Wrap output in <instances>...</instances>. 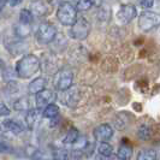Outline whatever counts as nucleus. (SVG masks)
I'll list each match as a JSON object with an SVG mask.
<instances>
[{"mask_svg": "<svg viewBox=\"0 0 160 160\" xmlns=\"http://www.w3.org/2000/svg\"><path fill=\"white\" fill-rule=\"evenodd\" d=\"M40 70V60L34 54H25L16 63V73L21 78H30Z\"/></svg>", "mask_w": 160, "mask_h": 160, "instance_id": "nucleus-1", "label": "nucleus"}, {"mask_svg": "<svg viewBox=\"0 0 160 160\" xmlns=\"http://www.w3.org/2000/svg\"><path fill=\"white\" fill-rule=\"evenodd\" d=\"M57 19L65 27H71L77 19V8L71 2L64 1L57 10Z\"/></svg>", "mask_w": 160, "mask_h": 160, "instance_id": "nucleus-2", "label": "nucleus"}, {"mask_svg": "<svg viewBox=\"0 0 160 160\" xmlns=\"http://www.w3.org/2000/svg\"><path fill=\"white\" fill-rule=\"evenodd\" d=\"M137 23L142 32H151L160 25V13L154 11H143L138 17Z\"/></svg>", "mask_w": 160, "mask_h": 160, "instance_id": "nucleus-3", "label": "nucleus"}, {"mask_svg": "<svg viewBox=\"0 0 160 160\" xmlns=\"http://www.w3.org/2000/svg\"><path fill=\"white\" fill-rule=\"evenodd\" d=\"M57 35H58V34H57L56 27L52 23H48V22L41 23L40 25L38 27L36 32H35L36 41L42 43V45H48V43L53 42Z\"/></svg>", "mask_w": 160, "mask_h": 160, "instance_id": "nucleus-4", "label": "nucleus"}, {"mask_svg": "<svg viewBox=\"0 0 160 160\" xmlns=\"http://www.w3.org/2000/svg\"><path fill=\"white\" fill-rule=\"evenodd\" d=\"M90 32V23L84 17H77L76 22L71 25L70 36L75 40H84Z\"/></svg>", "mask_w": 160, "mask_h": 160, "instance_id": "nucleus-5", "label": "nucleus"}, {"mask_svg": "<svg viewBox=\"0 0 160 160\" xmlns=\"http://www.w3.org/2000/svg\"><path fill=\"white\" fill-rule=\"evenodd\" d=\"M136 16H137L136 8L132 4H125V5H122L119 8L117 15H116V19L120 24H128Z\"/></svg>", "mask_w": 160, "mask_h": 160, "instance_id": "nucleus-6", "label": "nucleus"}, {"mask_svg": "<svg viewBox=\"0 0 160 160\" xmlns=\"http://www.w3.org/2000/svg\"><path fill=\"white\" fill-rule=\"evenodd\" d=\"M72 82H73V73L70 70H63V71L58 72V75L56 76L54 86L58 90L65 92L71 88Z\"/></svg>", "mask_w": 160, "mask_h": 160, "instance_id": "nucleus-7", "label": "nucleus"}, {"mask_svg": "<svg viewBox=\"0 0 160 160\" xmlns=\"http://www.w3.org/2000/svg\"><path fill=\"white\" fill-rule=\"evenodd\" d=\"M113 128L108 124V123H104V124H100L98 125L94 131H93V135L96 141H100V142H106L108 141L111 137L113 136Z\"/></svg>", "mask_w": 160, "mask_h": 160, "instance_id": "nucleus-8", "label": "nucleus"}, {"mask_svg": "<svg viewBox=\"0 0 160 160\" xmlns=\"http://www.w3.org/2000/svg\"><path fill=\"white\" fill-rule=\"evenodd\" d=\"M54 98H56V94L49 89H43L42 92L38 93L36 94V100H35L38 108L43 110L48 104H51L54 100Z\"/></svg>", "mask_w": 160, "mask_h": 160, "instance_id": "nucleus-9", "label": "nucleus"}, {"mask_svg": "<svg viewBox=\"0 0 160 160\" xmlns=\"http://www.w3.org/2000/svg\"><path fill=\"white\" fill-rule=\"evenodd\" d=\"M29 10L32 11V13L34 16L42 17L45 16V15H47L48 6L47 4L45 1H42V0H35V1H32V4H30Z\"/></svg>", "mask_w": 160, "mask_h": 160, "instance_id": "nucleus-10", "label": "nucleus"}, {"mask_svg": "<svg viewBox=\"0 0 160 160\" xmlns=\"http://www.w3.org/2000/svg\"><path fill=\"white\" fill-rule=\"evenodd\" d=\"M46 84H47V80L45 77H38L35 80H32L29 84H28V92L30 94H38L42 92L43 89H46Z\"/></svg>", "mask_w": 160, "mask_h": 160, "instance_id": "nucleus-11", "label": "nucleus"}, {"mask_svg": "<svg viewBox=\"0 0 160 160\" xmlns=\"http://www.w3.org/2000/svg\"><path fill=\"white\" fill-rule=\"evenodd\" d=\"M1 127H2V129H5V131L12 132L15 135H18V134H21L23 131V127L19 123H17L16 120H11V119L5 120Z\"/></svg>", "mask_w": 160, "mask_h": 160, "instance_id": "nucleus-12", "label": "nucleus"}, {"mask_svg": "<svg viewBox=\"0 0 160 160\" xmlns=\"http://www.w3.org/2000/svg\"><path fill=\"white\" fill-rule=\"evenodd\" d=\"M132 157V148L128 143L123 142L118 148L117 152V158L119 160H130Z\"/></svg>", "mask_w": 160, "mask_h": 160, "instance_id": "nucleus-13", "label": "nucleus"}, {"mask_svg": "<svg viewBox=\"0 0 160 160\" xmlns=\"http://www.w3.org/2000/svg\"><path fill=\"white\" fill-rule=\"evenodd\" d=\"M32 32V28H30V24H24L18 22L16 27H15V32H16V36L18 39H25Z\"/></svg>", "mask_w": 160, "mask_h": 160, "instance_id": "nucleus-14", "label": "nucleus"}, {"mask_svg": "<svg viewBox=\"0 0 160 160\" xmlns=\"http://www.w3.org/2000/svg\"><path fill=\"white\" fill-rule=\"evenodd\" d=\"M58 113H59V107H58L56 104H53V102L48 104L47 106L42 110V116H43L45 118H48V119L56 118L57 116H58Z\"/></svg>", "mask_w": 160, "mask_h": 160, "instance_id": "nucleus-15", "label": "nucleus"}, {"mask_svg": "<svg viewBox=\"0 0 160 160\" xmlns=\"http://www.w3.org/2000/svg\"><path fill=\"white\" fill-rule=\"evenodd\" d=\"M80 138V131L76 128H71L65 135L63 143L64 144H75L77 142V140Z\"/></svg>", "mask_w": 160, "mask_h": 160, "instance_id": "nucleus-16", "label": "nucleus"}, {"mask_svg": "<svg viewBox=\"0 0 160 160\" xmlns=\"http://www.w3.org/2000/svg\"><path fill=\"white\" fill-rule=\"evenodd\" d=\"M137 160H158V154L154 149H141L137 153Z\"/></svg>", "mask_w": 160, "mask_h": 160, "instance_id": "nucleus-17", "label": "nucleus"}, {"mask_svg": "<svg viewBox=\"0 0 160 160\" xmlns=\"http://www.w3.org/2000/svg\"><path fill=\"white\" fill-rule=\"evenodd\" d=\"M39 119V108L36 110H28V113L25 116V122L28 128H32L35 125V123Z\"/></svg>", "mask_w": 160, "mask_h": 160, "instance_id": "nucleus-18", "label": "nucleus"}, {"mask_svg": "<svg viewBox=\"0 0 160 160\" xmlns=\"http://www.w3.org/2000/svg\"><path fill=\"white\" fill-rule=\"evenodd\" d=\"M98 152H99V154H101L102 157L107 158V157H111L112 155L113 148L107 141L106 142H100V144L98 146Z\"/></svg>", "mask_w": 160, "mask_h": 160, "instance_id": "nucleus-19", "label": "nucleus"}, {"mask_svg": "<svg viewBox=\"0 0 160 160\" xmlns=\"http://www.w3.org/2000/svg\"><path fill=\"white\" fill-rule=\"evenodd\" d=\"M32 19H34V15H32V11L29 8L21 10V12H19V21L18 22L24 24H32Z\"/></svg>", "mask_w": 160, "mask_h": 160, "instance_id": "nucleus-20", "label": "nucleus"}, {"mask_svg": "<svg viewBox=\"0 0 160 160\" xmlns=\"http://www.w3.org/2000/svg\"><path fill=\"white\" fill-rule=\"evenodd\" d=\"M137 136L140 140H143V141H147L149 140L151 136H152V130L147 125H141L140 128L137 129Z\"/></svg>", "mask_w": 160, "mask_h": 160, "instance_id": "nucleus-21", "label": "nucleus"}, {"mask_svg": "<svg viewBox=\"0 0 160 160\" xmlns=\"http://www.w3.org/2000/svg\"><path fill=\"white\" fill-rule=\"evenodd\" d=\"M69 152L65 148H57L52 152V160H68Z\"/></svg>", "mask_w": 160, "mask_h": 160, "instance_id": "nucleus-22", "label": "nucleus"}, {"mask_svg": "<svg viewBox=\"0 0 160 160\" xmlns=\"http://www.w3.org/2000/svg\"><path fill=\"white\" fill-rule=\"evenodd\" d=\"M27 47L25 45H24L23 42H21V41H17V42H13V43H11L10 46H8V49H10L12 53H23L24 48Z\"/></svg>", "mask_w": 160, "mask_h": 160, "instance_id": "nucleus-23", "label": "nucleus"}, {"mask_svg": "<svg viewBox=\"0 0 160 160\" xmlns=\"http://www.w3.org/2000/svg\"><path fill=\"white\" fill-rule=\"evenodd\" d=\"M92 6H93V4L90 0H77V4H76L77 11H87Z\"/></svg>", "mask_w": 160, "mask_h": 160, "instance_id": "nucleus-24", "label": "nucleus"}, {"mask_svg": "<svg viewBox=\"0 0 160 160\" xmlns=\"http://www.w3.org/2000/svg\"><path fill=\"white\" fill-rule=\"evenodd\" d=\"M29 155H30V158H32L34 160H47L46 154L42 152V151H40L39 148H34L32 152L29 153Z\"/></svg>", "mask_w": 160, "mask_h": 160, "instance_id": "nucleus-25", "label": "nucleus"}, {"mask_svg": "<svg viewBox=\"0 0 160 160\" xmlns=\"http://www.w3.org/2000/svg\"><path fill=\"white\" fill-rule=\"evenodd\" d=\"M28 106H29V102L25 100V99H19L15 102V108L17 111H23V110H28Z\"/></svg>", "mask_w": 160, "mask_h": 160, "instance_id": "nucleus-26", "label": "nucleus"}, {"mask_svg": "<svg viewBox=\"0 0 160 160\" xmlns=\"http://www.w3.org/2000/svg\"><path fill=\"white\" fill-rule=\"evenodd\" d=\"M10 114V108L2 101H0V117H6Z\"/></svg>", "mask_w": 160, "mask_h": 160, "instance_id": "nucleus-27", "label": "nucleus"}, {"mask_svg": "<svg viewBox=\"0 0 160 160\" xmlns=\"http://www.w3.org/2000/svg\"><path fill=\"white\" fill-rule=\"evenodd\" d=\"M155 0H140V5L143 8H151L154 5Z\"/></svg>", "mask_w": 160, "mask_h": 160, "instance_id": "nucleus-28", "label": "nucleus"}, {"mask_svg": "<svg viewBox=\"0 0 160 160\" xmlns=\"http://www.w3.org/2000/svg\"><path fill=\"white\" fill-rule=\"evenodd\" d=\"M10 151V147L5 142L0 141V153H4V152H8Z\"/></svg>", "mask_w": 160, "mask_h": 160, "instance_id": "nucleus-29", "label": "nucleus"}, {"mask_svg": "<svg viewBox=\"0 0 160 160\" xmlns=\"http://www.w3.org/2000/svg\"><path fill=\"white\" fill-rule=\"evenodd\" d=\"M22 1H23V0H8V4H10L11 6H17V5H19Z\"/></svg>", "mask_w": 160, "mask_h": 160, "instance_id": "nucleus-30", "label": "nucleus"}, {"mask_svg": "<svg viewBox=\"0 0 160 160\" xmlns=\"http://www.w3.org/2000/svg\"><path fill=\"white\" fill-rule=\"evenodd\" d=\"M8 4V0H0V11H2Z\"/></svg>", "mask_w": 160, "mask_h": 160, "instance_id": "nucleus-31", "label": "nucleus"}, {"mask_svg": "<svg viewBox=\"0 0 160 160\" xmlns=\"http://www.w3.org/2000/svg\"><path fill=\"white\" fill-rule=\"evenodd\" d=\"M90 1H92L93 6H96V8L101 6V4H102V0H90Z\"/></svg>", "mask_w": 160, "mask_h": 160, "instance_id": "nucleus-32", "label": "nucleus"}, {"mask_svg": "<svg viewBox=\"0 0 160 160\" xmlns=\"http://www.w3.org/2000/svg\"><path fill=\"white\" fill-rule=\"evenodd\" d=\"M157 2H158V4L160 5V0H157Z\"/></svg>", "mask_w": 160, "mask_h": 160, "instance_id": "nucleus-33", "label": "nucleus"}]
</instances>
